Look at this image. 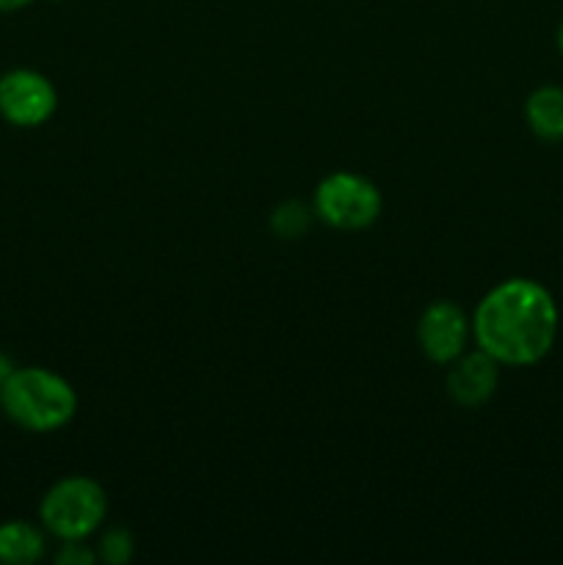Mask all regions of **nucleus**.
I'll list each match as a JSON object with an SVG mask.
<instances>
[{
	"mask_svg": "<svg viewBox=\"0 0 563 565\" xmlns=\"http://www.w3.org/2000/svg\"><path fill=\"white\" fill-rule=\"evenodd\" d=\"M11 373H14V367H11L9 356H3V353H0V386H3V381L9 379Z\"/></svg>",
	"mask_w": 563,
	"mask_h": 565,
	"instance_id": "nucleus-13",
	"label": "nucleus"
},
{
	"mask_svg": "<svg viewBox=\"0 0 563 565\" xmlns=\"http://www.w3.org/2000/svg\"><path fill=\"white\" fill-rule=\"evenodd\" d=\"M0 406L28 430L64 428L77 408V395L61 375L42 367L14 370L0 386Z\"/></svg>",
	"mask_w": 563,
	"mask_h": 565,
	"instance_id": "nucleus-2",
	"label": "nucleus"
},
{
	"mask_svg": "<svg viewBox=\"0 0 563 565\" xmlns=\"http://www.w3.org/2000/svg\"><path fill=\"white\" fill-rule=\"evenodd\" d=\"M44 552V535L28 522L0 524V563L28 565Z\"/></svg>",
	"mask_w": 563,
	"mask_h": 565,
	"instance_id": "nucleus-9",
	"label": "nucleus"
},
{
	"mask_svg": "<svg viewBox=\"0 0 563 565\" xmlns=\"http://www.w3.org/2000/svg\"><path fill=\"white\" fill-rule=\"evenodd\" d=\"M108 500L99 483L88 478L59 480L44 494L42 524L61 541H83L103 524Z\"/></svg>",
	"mask_w": 563,
	"mask_h": 565,
	"instance_id": "nucleus-3",
	"label": "nucleus"
},
{
	"mask_svg": "<svg viewBox=\"0 0 563 565\" xmlns=\"http://www.w3.org/2000/svg\"><path fill=\"white\" fill-rule=\"evenodd\" d=\"M381 213V193L368 177L337 171L315 191V215L334 230H364Z\"/></svg>",
	"mask_w": 563,
	"mask_h": 565,
	"instance_id": "nucleus-4",
	"label": "nucleus"
},
{
	"mask_svg": "<svg viewBox=\"0 0 563 565\" xmlns=\"http://www.w3.org/2000/svg\"><path fill=\"white\" fill-rule=\"evenodd\" d=\"M28 3H31V0H0V11H17Z\"/></svg>",
	"mask_w": 563,
	"mask_h": 565,
	"instance_id": "nucleus-14",
	"label": "nucleus"
},
{
	"mask_svg": "<svg viewBox=\"0 0 563 565\" xmlns=\"http://www.w3.org/2000/svg\"><path fill=\"white\" fill-rule=\"evenodd\" d=\"M55 88L33 70H14L0 77V114L17 127H36L53 116Z\"/></svg>",
	"mask_w": 563,
	"mask_h": 565,
	"instance_id": "nucleus-5",
	"label": "nucleus"
},
{
	"mask_svg": "<svg viewBox=\"0 0 563 565\" xmlns=\"http://www.w3.org/2000/svg\"><path fill=\"white\" fill-rule=\"evenodd\" d=\"M557 50H561V55H563V20H561V25H557Z\"/></svg>",
	"mask_w": 563,
	"mask_h": 565,
	"instance_id": "nucleus-15",
	"label": "nucleus"
},
{
	"mask_svg": "<svg viewBox=\"0 0 563 565\" xmlns=\"http://www.w3.org/2000/svg\"><path fill=\"white\" fill-rule=\"evenodd\" d=\"M561 312L552 292L535 279H506L491 287L472 318L480 351L506 367H530L552 351Z\"/></svg>",
	"mask_w": 563,
	"mask_h": 565,
	"instance_id": "nucleus-1",
	"label": "nucleus"
},
{
	"mask_svg": "<svg viewBox=\"0 0 563 565\" xmlns=\"http://www.w3.org/2000/svg\"><path fill=\"white\" fill-rule=\"evenodd\" d=\"M99 557H103L105 563H127L132 557V539L130 533H125V530H108V533L103 535V541H99Z\"/></svg>",
	"mask_w": 563,
	"mask_h": 565,
	"instance_id": "nucleus-11",
	"label": "nucleus"
},
{
	"mask_svg": "<svg viewBox=\"0 0 563 565\" xmlns=\"http://www.w3.org/2000/svg\"><path fill=\"white\" fill-rule=\"evenodd\" d=\"M309 210L301 202H287L282 207H276L270 226L279 237H301L309 230Z\"/></svg>",
	"mask_w": 563,
	"mask_h": 565,
	"instance_id": "nucleus-10",
	"label": "nucleus"
},
{
	"mask_svg": "<svg viewBox=\"0 0 563 565\" xmlns=\"http://www.w3.org/2000/svg\"><path fill=\"white\" fill-rule=\"evenodd\" d=\"M469 334H472V323L450 301L431 303L417 323L419 348L436 364L456 362L467 348Z\"/></svg>",
	"mask_w": 563,
	"mask_h": 565,
	"instance_id": "nucleus-6",
	"label": "nucleus"
},
{
	"mask_svg": "<svg viewBox=\"0 0 563 565\" xmlns=\"http://www.w3.org/2000/svg\"><path fill=\"white\" fill-rule=\"evenodd\" d=\"M59 563H72V565H83V563H94V552L83 550L81 541H64V550L59 552Z\"/></svg>",
	"mask_w": 563,
	"mask_h": 565,
	"instance_id": "nucleus-12",
	"label": "nucleus"
},
{
	"mask_svg": "<svg viewBox=\"0 0 563 565\" xmlns=\"http://www.w3.org/2000/svg\"><path fill=\"white\" fill-rule=\"evenodd\" d=\"M524 119L541 141H563V88H535L524 103Z\"/></svg>",
	"mask_w": 563,
	"mask_h": 565,
	"instance_id": "nucleus-8",
	"label": "nucleus"
},
{
	"mask_svg": "<svg viewBox=\"0 0 563 565\" xmlns=\"http://www.w3.org/2000/svg\"><path fill=\"white\" fill-rule=\"evenodd\" d=\"M497 367L500 364L480 348L467 356H458L447 373V392L458 406H484L497 390Z\"/></svg>",
	"mask_w": 563,
	"mask_h": 565,
	"instance_id": "nucleus-7",
	"label": "nucleus"
}]
</instances>
